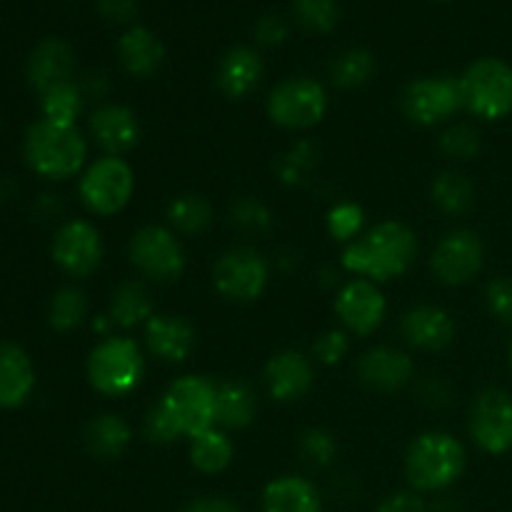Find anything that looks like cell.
<instances>
[{"label": "cell", "mask_w": 512, "mask_h": 512, "mask_svg": "<svg viewBox=\"0 0 512 512\" xmlns=\"http://www.w3.org/2000/svg\"><path fill=\"white\" fill-rule=\"evenodd\" d=\"M300 453H303V458L308 460V463L328 465L333 463L335 453H338V443H335V438L328 430L313 428L303 435V440H300Z\"/></svg>", "instance_id": "38"}, {"label": "cell", "mask_w": 512, "mask_h": 512, "mask_svg": "<svg viewBox=\"0 0 512 512\" xmlns=\"http://www.w3.org/2000/svg\"><path fill=\"white\" fill-rule=\"evenodd\" d=\"M130 438V425L118 415H98L85 428V448L100 460L120 458L128 450Z\"/></svg>", "instance_id": "28"}, {"label": "cell", "mask_w": 512, "mask_h": 512, "mask_svg": "<svg viewBox=\"0 0 512 512\" xmlns=\"http://www.w3.org/2000/svg\"><path fill=\"white\" fill-rule=\"evenodd\" d=\"M215 398H218V385L200 375H185L165 390L160 405L180 435L193 440L205 430L215 428Z\"/></svg>", "instance_id": "6"}, {"label": "cell", "mask_w": 512, "mask_h": 512, "mask_svg": "<svg viewBox=\"0 0 512 512\" xmlns=\"http://www.w3.org/2000/svg\"><path fill=\"white\" fill-rule=\"evenodd\" d=\"M145 438L155 445H170L180 438V430L175 428V423L160 403L145 415Z\"/></svg>", "instance_id": "41"}, {"label": "cell", "mask_w": 512, "mask_h": 512, "mask_svg": "<svg viewBox=\"0 0 512 512\" xmlns=\"http://www.w3.org/2000/svg\"><path fill=\"white\" fill-rule=\"evenodd\" d=\"M145 373V358L133 338H105L88 355V380L100 395L123 398L133 393Z\"/></svg>", "instance_id": "4"}, {"label": "cell", "mask_w": 512, "mask_h": 512, "mask_svg": "<svg viewBox=\"0 0 512 512\" xmlns=\"http://www.w3.org/2000/svg\"><path fill=\"white\" fill-rule=\"evenodd\" d=\"M73 73L75 53L60 38H48L38 43L28 58V83L38 90V95L53 85L73 80Z\"/></svg>", "instance_id": "21"}, {"label": "cell", "mask_w": 512, "mask_h": 512, "mask_svg": "<svg viewBox=\"0 0 512 512\" xmlns=\"http://www.w3.org/2000/svg\"><path fill=\"white\" fill-rule=\"evenodd\" d=\"M405 118L418 125H438L453 118L463 108V93H460V78L453 75H428L418 78L403 90Z\"/></svg>", "instance_id": "11"}, {"label": "cell", "mask_w": 512, "mask_h": 512, "mask_svg": "<svg viewBox=\"0 0 512 512\" xmlns=\"http://www.w3.org/2000/svg\"><path fill=\"white\" fill-rule=\"evenodd\" d=\"M25 163L35 175L65 180L80 173L88 158V143L75 125H58L40 118L25 133Z\"/></svg>", "instance_id": "2"}, {"label": "cell", "mask_w": 512, "mask_h": 512, "mask_svg": "<svg viewBox=\"0 0 512 512\" xmlns=\"http://www.w3.org/2000/svg\"><path fill=\"white\" fill-rule=\"evenodd\" d=\"M260 80H263V58L258 55V50L238 45V48H230L220 60L218 88L228 98H248L258 88Z\"/></svg>", "instance_id": "23"}, {"label": "cell", "mask_w": 512, "mask_h": 512, "mask_svg": "<svg viewBox=\"0 0 512 512\" xmlns=\"http://www.w3.org/2000/svg\"><path fill=\"white\" fill-rule=\"evenodd\" d=\"M168 223L183 235H198L208 230L210 223H213V208H210V203L203 195H178L168 205Z\"/></svg>", "instance_id": "31"}, {"label": "cell", "mask_w": 512, "mask_h": 512, "mask_svg": "<svg viewBox=\"0 0 512 512\" xmlns=\"http://www.w3.org/2000/svg\"><path fill=\"white\" fill-rule=\"evenodd\" d=\"M405 343L418 350H443L453 343L455 338V320L448 310L435 308V305H420L405 313L403 325H400Z\"/></svg>", "instance_id": "20"}, {"label": "cell", "mask_w": 512, "mask_h": 512, "mask_svg": "<svg viewBox=\"0 0 512 512\" xmlns=\"http://www.w3.org/2000/svg\"><path fill=\"white\" fill-rule=\"evenodd\" d=\"M258 413V398L253 388H248L240 380H225L218 385V398H215V425L225 430L248 428Z\"/></svg>", "instance_id": "26"}, {"label": "cell", "mask_w": 512, "mask_h": 512, "mask_svg": "<svg viewBox=\"0 0 512 512\" xmlns=\"http://www.w3.org/2000/svg\"><path fill=\"white\" fill-rule=\"evenodd\" d=\"M153 295L138 280H128V283H120L113 290V298H110V313L108 318L113 320V325L120 328H138V325L148 323L153 318Z\"/></svg>", "instance_id": "27"}, {"label": "cell", "mask_w": 512, "mask_h": 512, "mask_svg": "<svg viewBox=\"0 0 512 512\" xmlns=\"http://www.w3.org/2000/svg\"><path fill=\"white\" fill-rule=\"evenodd\" d=\"M375 73V58L373 53L363 48H353V50H345L343 55L333 60L330 65V78L338 88L343 90H355L360 85L368 83Z\"/></svg>", "instance_id": "33"}, {"label": "cell", "mask_w": 512, "mask_h": 512, "mask_svg": "<svg viewBox=\"0 0 512 512\" xmlns=\"http://www.w3.org/2000/svg\"><path fill=\"white\" fill-rule=\"evenodd\" d=\"M350 340L343 330H328V333L320 335L313 345V355L325 365H335L348 355Z\"/></svg>", "instance_id": "42"}, {"label": "cell", "mask_w": 512, "mask_h": 512, "mask_svg": "<svg viewBox=\"0 0 512 512\" xmlns=\"http://www.w3.org/2000/svg\"><path fill=\"white\" fill-rule=\"evenodd\" d=\"M118 55L123 68L135 78H150L160 70L165 60V48L155 33L148 28L125 30L118 43Z\"/></svg>", "instance_id": "24"}, {"label": "cell", "mask_w": 512, "mask_h": 512, "mask_svg": "<svg viewBox=\"0 0 512 512\" xmlns=\"http://www.w3.org/2000/svg\"><path fill=\"white\" fill-rule=\"evenodd\" d=\"M440 150H443L445 155H450V158H458V160L473 158V155H478L480 150L478 128L470 123L450 125V128L443 133V138H440Z\"/></svg>", "instance_id": "36"}, {"label": "cell", "mask_w": 512, "mask_h": 512, "mask_svg": "<svg viewBox=\"0 0 512 512\" xmlns=\"http://www.w3.org/2000/svg\"><path fill=\"white\" fill-rule=\"evenodd\" d=\"M135 178L123 158L105 155L95 160L80 178V198L85 208L95 215H115L130 203Z\"/></svg>", "instance_id": "8"}, {"label": "cell", "mask_w": 512, "mask_h": 512, "mask_svg": "<svg viewBox=\"0 0 512 512\" xmlns=\"http://www.w3.org/2000/svg\"><path fill=\"white\" fill-rule=\"evenodd\" d=\"M358 378L370 390L395 393V390L405 388L413 378V360H410L408 353L388 348V345L373 348L360 358Z\"/></svg>", "instance_id": "18"}, {"label": "cell", "mask_w": 512, "mask_h": 512, "mask_svg": "<svg viewBox=\"0 0 512 512\" xmlns=\"http://www.w3.org/2000/svg\"><path fill=\"white\" fill-rule=\"evenodd\" d=\"M433 200L443 213L448 215H463L473 208L475 190L465 175L453 173H440L433 183Z\"/></svg>", "instance_id": "32"}, {"label": "cell", "mask_w": 512, "mask_h": 512, "mask_svg": "<svg viewBox=\"0 0 512 512\" xmlns=\"http://www.w3.org/2000/svg\"><path fill=\"white\" fill-rule=\"evenodd\" d=\"M83 100L85 95L80 85L68 80V83L53 85V88L40 93V110H43V118L50 120V123L75 125L80 110H83Z\"/></svg>", "instance_id": "30"}, {"label": "cell", "mask_w": 512, "mask_h": 512, "mask_svg": "<svg viewBox=\"0 0 512 512\" xmlns=\"http://www.w3.org/2000/svg\"><path fill=\"white\" fill-rule=\"evenodd\" d=\"M98 8L113 23H130L138 15V3L135 0H100Z\"/></svg>", "instance_id": "45"}, {"label": "cell", "mask_w": 512, "mask_h": 512, "mask_svg": "<svg viewBox=\"0 0 512 512\" xmlns=\"http://www.w3.org/2000/svg\"><path fill=\"white\" fill-rule=\"evenodd\" d=\"M90 133L108 155L120 158L140 140L138 115L125 105H103L90 115Z\"/></svg>", "instance_id": "19"}, {"label": "cell", "mask_w": 512, "mask_h": 512, "mask_svg": "<svg viewBox=\"0 0 512 512\" xmlns=\"http://www.w3.org/2000/svg\"><path fill=\"white\" fill-rule=\"evenodd\" d=\"M183 512H243L228 498H198L185 505Z\"/></svg>", "instance_id": "46"}, {"label": "cell", "mask_w": 512, "mask_h": 512, "mask_svg": "<svg viewBox=\"0 0 512 512\" xmlns=\"http://www.w3.org/2000/svg\"><path fill=\"white\" fill-rule=\"evenodd\" d=\"M233 223L238 225V228L250 230V233H255V230L260 233V230L270 228V223H273V215H270V210L265 208L260 200L243 198L240 203H235Z\"/></svg>", "instance_id": "39"}, {"label": "cell", "mask_w": 512, "mask_h": 512, "mask_svg": "<svg viewBox=\"0 0 512 512\" xmlns=\"http://www.w3.org/2000/svg\"><path fill=\"white\" fill-rule=\"evenodd\" d=\"M53 260L63 273L88 278L103 260V238L88 220H70L55 233Z\"/></svg>", "instance_id": "14"}, {"label": "cell", "mask_w": 512, "mask_h": 512, "mask_svg": "<svg viewBox=\"0 0 512 512\" xmlns=\"http://www.w3.org/2000/svg\"><path fill=\"white\" fill-rule=\"evenodd\" d=\"M288 38V23H285L280 15H263V18L255 23V40L260 45H268V48H275L283 40Z\"/></svg>", "instance_id": "43"}, {"label": "cell", "mask_w": 512, "mask_h": 512, "mask_svg": "<svg viewBox=\"0 0 512 512\" xmlns=\"http://www.w3.org/2000/svg\"><path fill=\"white\" fill-rule=\"evenodd\" d=\"M293 15L310 33H330L340 20L338 0H293Z\"/></svg>", "instance_id": "35"}, {"label": "cell", "mask_w": 512, "mask_h": 512, "mask_svg": "<svg viewBox=\"0 0 512 512\" xmlns=\"http://www.w3.org/2000/svg\"><path fill=\"white\" fill-rule=\"evenodd\" d=\"M88 318V298L80 288H60L53 295L48 308V320L53 330L58 333H70V330L80 328L83 320Z\"/></svg>", "instance_id": "34"}, {"label": "cell", "mask_w": 512, "mask_h": 512, "mask_svg": "<svg viewBox=\"0 0 512 512\" xmlns=\"http://www.w3.org/2000/svg\"><path fill=\"white\" fill-rule=\"evenodd\" d=\"M485 303L500 323L512 325V278H495L485 288Z\"/></svg>", "instance_id": "40"}, {"label": "cell", "mask_w": 512, "mask_h": 512, "mask_svg": "<svg viewBox=\"0 0 512 512\" xmlns=\"http://www.w3.org/2000/svg\"><path fill=\"white\" fill-rule=\"evenodd\" d=\"M328 113V93L313 78H290L275 85L268 98V115L275 125L305 130L318 125Z\"/></svg>", "instance_id": "7"}, {"label": "cell", "mask_w": 512, "mask_h": 512, "mask_svg": "<svg viewBox=\"0 0 512 512\" xmlns=\"http://www.w3.org/2000/svg\"><path fill=\"white\" fill-rule=\"evenodd\" d=\"M378 512H428V508H425V500L418 493L403 490V493L388 495L378 505Z\"/></svg>", "instance_id": "44"}, {"label": "cell", "mask_w": 512, "mask_h": 512, "mask_svg": "<svg viewBox=\"0 0 512 512\" xmlns=\"http://www.w3.org/2000/svg\"><path fill=\"white\" fill-rule=\"evenodd\" d=\"M463 108L480 120H503L512 113V68L500 58H480L460 78Z\"/></svg>", "instance_id": "5"}, {"label": "cell", "mask_w": 512, "mask_h": 512, "mask_svg": "<svg viewBox=\"0 0 512 512\" xmlns=\"http://www.w3.org/2000/svg\"><path fill=\"white\" fill-rule=\"evenodd\" d=\"M363 228V210L355 203H340L328 213V230L335 240L353 243Z\"/></svg>", "instance_id": "37"}, {"label": "cell", "mask_w": 512, "mask_h": 512, "mask_svg": "<svg viewBox=\"0 0 512 512\" xmlns=\"http://www.w3.org/2000/svg\"><path fill=\"white\" fill-rule=\"evenodd\" d=\"M465 448L455 435L430 430L410 443L405 455V475L418 493L445 490L463 475Z\"/></svg>", "instance_id": "3"}, {"label": "cell", "mask_w": 512, "mask_h": 512, "mask_svg": "<svg viewBox=\"0 0 512 512\" xmlns=\"http://www.w3.org/2000/svg\"><path fill=\"white\" fill-rule=\"evenodd\" d=\"M270 270L263 255L253 248H230L213 268L215 290L233 303H253L263 295Z\"/></svg>", "instance_id": "9"}, {"label": "cell", "mask_w": 512, "mask_h": 512, "mask_svg": "<svg viewBox=\"0 0 512 512\" xmlns=\"http://www.w3.org/2000/svg\"><path fill=\"white\" fill-rule=\"evenodd\" d=\"M235 445L223 430H205L198 438L190 440V463L195 470L205 475L223 473L230 463H233Z\"/></svg>", "instance_id": "29"}, {"label": "cell", "mask_w": 512, "mask_h": 512, "mask_svg": "<svg viewBox=\"0 0 512 512\" xmlns=\"http://www.w3.org/2000/svg\"><path fill=\"white\" fill-rule=\"evenodd\" d=\"M263 512H323V503L310 480L285 475L265 488Z\"/></svg>", "instance_id": "25"}, {"label": "cell", "mask_w": 512, "mask_h": 512, "mask_svg": "<svg viewBox=\"0 0 512 512\" xmlns=\"http://www.w3.org/2000/svg\"><path fill=\"white\" fill-rule=\"evenodd\" d=\"M313 365L298 350H283L273 355L265 365V388L270 398L278 403H293L300 400L310 388H313Z\"/></svg>", "instance_id": "16"}, {"label": "cell", "mask_w": 512, "mask_h": 512, "mask_svg": "<svg viewBox=\"0 0 512 512\" xmlns=\"http://www.w3.org/2000/svg\"><path fill=\"white\" fill-rule=\"evenodd\" d=\"M483 240L473 230H455L438 243L430 258V270L445 285H465L483 270Z\"/></svg>", "instance_id": "13"}, {"label": "cell", "mask_w": 512, "mask_h": 512, "mask_svg": "<svg viewBox=\"0 0 512 512\" xmlns=\"http://www.w3.org/2000/svg\"><path fill=\"white\" fill-rule=\"evenodd\" d=\"M510 368H512V343H510Z\"/></svg>", "instance_id": "47"}, {"label": "cell", "mask_w": 512, "mask_h": 512, "mask_svg": "<svg viewBox=\"0 0 512 512\" xmlns=\"http://www.w3.org/2000/svg\"><path fill=\"white\" fill-rule=\"evenodd\" d=\"M418 258V238L408 225L388 220L355 238L343 253V268L373 283H388L410 270Z\"/></svg>", "instance_id": "1"}, {"label": "cell", "mask_w": 512, "mask_h": 512, "mask_svg": "<svg viewBox=\"0 0 512 512\" xmlns=\"http://www.w3.org/2000/svg\"><path fill=\"white\" fill-rule=\"evenodd\" d=\"M145 343L165 363H183L198 348V333L178 315H153L145 323Z\"/></svg>", "instance_id": "17"}, {"label": "cell", "mask_w": 512, "mask_h": 512, "mask_svg": "<svg viewBox=\"0 0 512 512\" xmlns=\"http://www.w3.org/2000/svg\"><path fill=\"white\" fill-rule=\"evenodd\" d=\"M385 295L380 293L378 283L365 278H355L340 288L335 298V313L340 323L355 335H373L385 318Z\"/></svg>", "instance_id": "15"}, {"label": "cell", "mask_w": 512, "mask_h": 512, "mask_svg": "<svg viewBox=\"0 0 512 512\" xmlns=\"http://www.w3.org/2000/svg\"><path fill=\"white\" fill-rule=\"evenodd\" d=\"M470 435L475 445L490 455L512 450V395L508 390L488 388L470 405Z\"/></svg>", "instance_id": "12"}, {"label": "cell", "mask_w": 512, "mask_h": 512, "mask_svg": "<svg viewBox=\"0 0 512 512\" xmlns=\"http://www.w3.org/2000/svg\"><path fill=\"white\" fill-rule=\"evenodd\" d=\"M130 263L150 280L173 283L185 270V250L173 230L145 225L130 240Z\"/></svg>", "instance_id": "10"}, {"label": "cell", "mask_w": 512, "mask_h": 512, "mask_svg": "<svg viewBox=\"0 0 512 512\" xmlns=\"http://www.w3.org/2000/svg\"><path fill=\"white\" fill-rule=\"evenodd\" d=\"M35 368L30 355L15 343H0V408H20L33 395Z\"/></svg>", "instance_id": "22"}]
</instances>
